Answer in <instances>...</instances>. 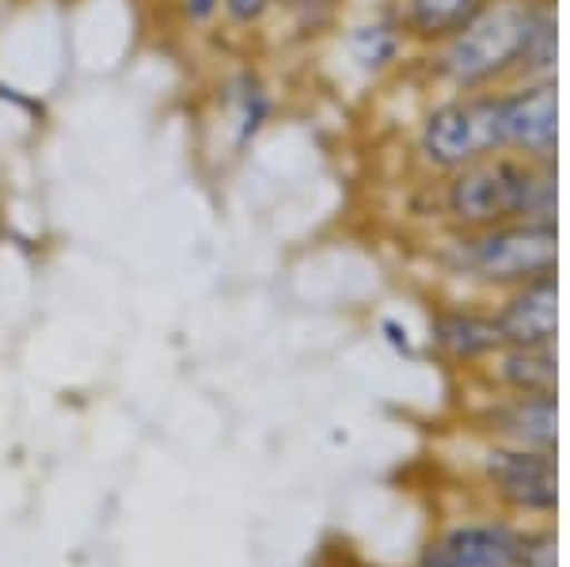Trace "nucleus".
<instances>
[{
    "label": "nucleus",
    "instance_id": "nucleus-7",
    "mask_svg": "<svg viewBox=\"0 0 570 567\" xmlns=\"http://www.w3.org/2000/svg\"><path fill=\"white\" fill-rule=\"evenodd\" d=\"M502 153L529 160H559V85L521 80L499 88Z\"/></svg>",
    "mask_w": 570,
    "mask_h": 567
},
{
    "label": "nucleus",
    "instance_id": "nucleus-5",
    "mask_svg": "<svg viewBox=\"0 0 570 567\" xmlns=\"http://www.w3.org/2000/svg\"><path fill=\"white\" fill-rule=\"evenodd\" d=\"M278 118V88L255 61H233L206 96V137L217 164L244 160Z\"/></svg>",
    "mask_w": 570,
    "mask_h": 567
},
{
    "label": "nucleus",
    "instance_id": "nucleus-3",
    "mask_svg": "<svg viewBox=\"0 0 570 567\" xmlns=\"http://www.w3.org/2000/svg\"><path fill=\"white\" fill-rule=\"evenodd\" d=\"M434 263L461 286L505 294L532 278L556 274L559 225L505 222L487 228H441Z\"/></svg>",
    "mask_w": 570,
    "mask_h": 567
},
{
    "label": "nucleus",
    "instance_id": "nucleus-1",
    "mask_svg": "<svg viewBox=\"0 0 570 567\" xmlns=\"http://www.w3.org/2000/svg\"><path fill=\"white\" fill-rule=\"evenodd\" d=\"M559 0H483L453 39L415 53L411 77L434 91H494L521 80H556Z\"/></svg>",
    "mask_w": 570,
    "mask_h": 567
},
{
    "label": "nucleus",
    "instance_id": "nucleus-6",
    "mask_svg": "<svg viewBox=\"0 0 570 567\" xmlns=\"http://www.w3.org/2000/svg\"><path fill=\"white\" fill-rule=\"evenodd\" d=\"M335 61L357 88H376L395 72H407L415 46L403 35L389 4H362L343 16L335 31Z\"/></svg>",
    "mask_w": 570,
    "mask_h": 567
},
{
    "label": "nucleus",
    "instance_id": "nucleus-8",
    "mask_svg": "<svg viewBox=\"0 0 570 567\" xmlns=\"http://www.w3.org/2000/svg\"><path fill=\"white\" fill-rule=\"evenodd\" d=\"M525 541L510 526L472 522L434 537L419 556V567H521Z\"/></svg>",
    "mask_w": 570,
    "mask_h": 567
},
{
    "label": "nucleus",
    "instance_id": "nucleus-16",
    "mask_svg": "<svg viewBox=\"0 0 570 567\" xmlns=\"http://www.w3.org/2000/svg\"><path fill=\"white\" fill-rule=\"evenodd\" d=\"M278 0H225L220 4V35L233 42L263 39L274 23Z\"/></svg>",
    "mask_w": 570,
    "mask_h": 567
},
{
    "label": "nucleus",
    "instance_id": "nucleus-18",
    "mask_svg": "<svg viewBox=\"0 0 570 567\" xmlns=\"http://www.w3.org/2000/svg\"><path fill=\"white\" fill-rule=\"evenodd\" d=\"M521 567H556V541L551 537H532V541H525Z\"/></svg>",
    "mask_w": 570,
    "mask_h": 567
},
{
    "label": "nucleus",
    "instance_id": "nucleus-19",
    "mask_svg": "<svg viewBox=\"0 0 570 567\" xmlns=\"http://www.w3.org/2000/svg\"><path fill=\"white\" fill-rule=\"evenodd\" d=\"M381 332H384V343H389L395 354H411V351H415V346H411L407 324H400V320L384 316V320H381Z\"/></svg>",
    "mask_w": 570,
    "mask_h": 567
},
{
    "label": "nucleus",
    "instance_id": "nucleus-12",
    "mask_svg": "<svg viewBox=\"0 0 570 567\" xmlns=\"http://www.w3.org/2000/svg\"><path fill=\"white\" fill-rule=\"evenodd\" d=\"M487 423L510 446L556 450V392H510L494 400Z\"/></svg>",
    "mask_w": 570,
    "mask_h": 567
},
{
    "label": "nucleus",
    "instance_id": "nucleus-13",
    "mask_svg": "<svg viewBox=\"0 0 570 567\" xmlns=\"http://www.w3.org/2000/svg\"><path fill=\"white\" fill-rule=\"evenodd\" d=\"M389 8L411 46H415V53H426L445 39H453L480 12L483 0H389Z\"/></svg>",
    "mask_w": 570,
    "mask_h": 567
},
{
    "label": "nucleus",
    "instance_id": "nucleus-15",
    "mask_svg": "<svg viewBox=\"0 0 570 567\" xmlns=\"http://www.w3.org/2000/svg\"><path fill=\"white\" fill-rule=\"evenodd\" d=\"M346 4L351 0H278L271 31H285V39L308 42L343 20Z\"/></svg>",
    "mask_w": 570,
    "mask_h": 567
},
{
    "label": "nucleus",
    "instance_id": "nucleus-17",
    "mask_svg": "<svg viewBox=\"0 0 570 567\" xmlns=\"http://www.w3.org/2000/svg\"><path fill=\"white\" fill-rule=\"evenodd\" d=\"M220 4H225V0H168V12L179 31L214 35L220 31Z\"/></svg>",
    "mask_w": 570,
    "mask_h": 567
},
{
    "label": "nucleus",
    "instance_id": "nucleus-10",
    "mask_svg": "<svg viewBox=\"0 0 570 567\" xmlns=\"http://www.w3.org/2000/svg\"><path fill=\"white\" fill-rule=\"evenodd\" d=\"M430 346L456 365H475L502 351L505 343L491 309H483L480 301H456L430 316Z\"/></svg>",
    "mask_w": 570,
    "mask_h": 567
},
{
    "label": "nucleus",
    "instance_id": "nucleus-14",
    "mask_svg": "<svg viewBox=\"0 0 570 567\" xmlns=\"http://www.w3.org/2000/svg\"><path fill=\"white\" fill-rule=\"evenodd\" d=\"M491 378L505 392H556V343L548 346H502L491 359Z\"/></svg>",
    "mask_w": 570,
    "mask_h": 567
},
{
    "label": "nucleus",
    "instance_id": "nucleus-2",
    "mask_svg": "<svg viewBox=\"0 0 570 567\" xmlns=\"http://www.w3.org/2000/svg\"><path fill=\"white\" fill-rule=\"evenodd\" d=\"M430 183V209L438 228L559 222V160L494 153Z\"/></svg>",
    "mask_w": 570,
    "mask_h": 567
},
{
    "label": "nucleus",
    "instance_id": "nucleus-11",
    "mask_svg": "<svg viewBox=\"0 0 570 567\" xmlns=\"http://www.w3.org/2000/svg\"><path fill=\"white\" fill-rule=\"evenodd\" d=\"M487 477L513 507L521 510H551L556 507V457L551 450H529V446H499L487 457Z\"/></svg>",
    "mask_w": 570,
    "mask_h": 567
},
{
    "label": "nucleus",
    "instance_id": "nucleus-9",
    "mask_svg": "<svg viewBox=\"0 0 570 567\" xmlns=\"http://www.w3.org/2000/svg\"><path fill=\"white\" fill-rule=\"evenodd\" d=\"M494 324L505 346H548L559 328V282L556 274L532 278L518 290H505L494 301Z\"/></svg>",
    "mask_w": 570,
    "mask_h": 567
},
{
    "label": "nucleus",
    "instance_id": "nucleus-4",
    "mask_svg": "<svg viewBox=\"0 0 570 567\" xmlns=\"http://www.w3.org/2000/svg\"><path fill=\"white\" fill-rule=\"evenodd\" d=\"M502 153L499 88L434 91L411 130V157L426 179L453 176L468 164Z\"/></svg>",
    "mask_w": 570,
    "mask_h": 567
}]
</instances>
